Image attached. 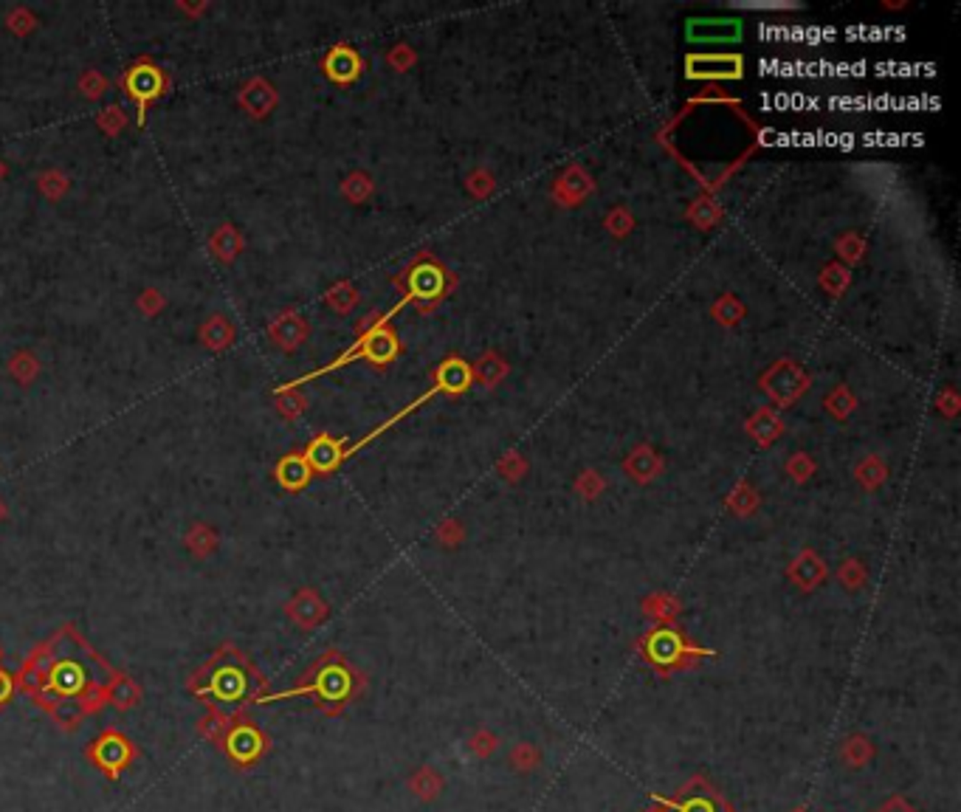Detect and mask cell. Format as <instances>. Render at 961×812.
I'll return each mask as SVG.
<instances>
[{
	"label": "cell",
	"instance_id": "cell-1",
	"mask_svg": "<svg viewBox=\"0 0 961 812\" xmlns=\"http://www.w3.org/2000/svg\"><path fill=\"white\" fill-rule=\"evenodd\" d=\"M203 692L211 694L218 702H240L248 694V677H245L243 668L231 666V663H223L209 675Z\"/></svg>",
	"mask_w": 961,
	"mask_h": 812
},
{
	"label": "cell",
	"instance_id": "cell-2",
	"mask_svg": "<svg viewBox=\"0 0 961 812\" xmlns=\"http://www.w3.org/2000/svg\"><path fill=\"white\" fill-rule=\"evenodd\" d=\"M223 742H226V753L235 758L237 765H248V762H254V758L262 753L265 739H262V733H260L254 725H248V722H240V725L228 728V733H226Z\"/></svg>",
	"mask_w": 961,
	"mask_h": 812
},
{
	"label": "cell",
	"instance_id": "cell-3",
	"mask_svg": "<svg viewBox=\"0 0 961 812\" xmlns=\"http://www.w3.org/2000/svg\"><path fill=\"white\" fill-rule=\"evenodd\" d=\"M85 683H87L85 668L74 660H60L54 668H51V675L46 680V685L60 697H79Z\"/></svg>",
	"mask_w": 961,
	"mask_h": 812
},
{
	"label": "cell",
	"instance_id": "cell-4",
	"mask_svg": "<svg viewBox=\"0 0 961 812\" xmlns=\"http://www.w3.org/2000/svg\"><path fill=\"white\" fill-rule=\"evenodd\" d=\"M94 758L99 762V767H104L111 775H116L124 765L130 762V742L119 733H104L96 748H94Z\"/></svg>",
	"mask_w": 961,
	"mask_h": 812
},
{
	"label": "cell",
	"instance_id": "cell-5",
	"mask_svg": "<svg viewBox=\"0 0 961 812\" xmlns=\"http://www.w3.org/2000/svg\"><path fill=\"white\" fill-rule=\"evenodd\" d=\"M128 87H130V94H133L136 102H138V125H141V121H145L147 102H150L158 91H162V77H158L155 68L141 65V68H133V70H130Z\"/></svg>",
	"mask_w": 961,
	"mask_h": 812
},
{
	"label": "cell",
	"instance_id": "cell-6",
	"mask_svg": "<svg viewBox=\"0 0 961 812\" xmlns=\"http://www.w3.org/2000/svg\"><path fill=\"white\" fill-rule=\"evenodd\" d=\"M136 700H138V685L130 677H116L113 692H111V702L116 708H130Z\"/></svg>",
	"mask_w": 961,
	"mask_h": 812
},
{
	"label": "cell",
	"instance_id": "cell-7",
	"mask_svg": "<svg viewBox=\"0 0 961 812\" xmlns=\"http://www.w3.org/2000/svg\"><path fill=\"white\" fill-rule=\"evenodd\" d=\"M228 728H231L228 717H223V714H218V711H211V714L203 717V722H201V733H203L206 739H215V742H218V739H226Z\"/></svg>",
	"mask_w": 961,
	"mask_h": 812
},
{
	"label": "cell",
	"instance_id": "cell-8",
	"mask_svg": "<svg viewBox=\"0 0 961 812\" xmlns=\"http://www.w3.org/2000/svg\"><path fill=\"white\" fill-rule=\"evenodd\" d=\"M9 697H12V680H9V675L0 672V702H6Z\"/></svg>",
	"mask_w": 961,
	"mask_h": 812
}]
</instances>
